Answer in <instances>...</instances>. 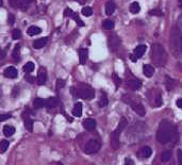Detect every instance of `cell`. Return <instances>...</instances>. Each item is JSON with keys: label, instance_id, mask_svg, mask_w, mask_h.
<instances>
[{"label": "cell", "instance_id": "cell-1", "mask_svg": "<svg viewBox=\"0 0 182 165\" xmlns=\"http://www.w3.org/2000/svg\"><path fill=\"white\" fill-rule=\"evenodd\" d=\"M157 140L160 144H167L178 140L177 129L172 123L167 120L161 121L157 132Z\"/></svg>", "mask_w": 182, "mask_h": 165}, {"label": "cell", "instance_id": "cell-2", "mask_svg": "<svg viewBox=\"0 0 182 165\" xmlns=\"http://www.w3.org/2000/svg\"><path fill=\"white\" fill-rule=\"evenodd\" d=\"M150 58L153 64L159 67H163L167 62V55H166L165 49L161 44H158V43L151 46Z\"/></svg>", "mask_w": 182, "mask_h": 165}, {"label": "cell", "instance_id": "cell-3", "mask_svg": "<svg viewBox=\"0 0 182 165\" xmlns=\"http://www.w3.org/2000/svg\"><path fill=\"white\" fill-rule=\"evenodd\" d=\"M181 31L177 27H174L170 32V49L174 56H182V48H181Z\"/></svg>", "mask_w": 182, "mask_h": 165}, {"label": "cell", "instance_id": "cell-4", "mask_svg": "<svg viewBox=\"0 0 182 165\" xmlns=\"http://www.w3.org/2000/svg\"><path fill=\"white\" fill-rule=\"evenodd\" d=\"M123 100L125 101L127 105H129L137 115L144 116V115L146 114V110H145L144 106H143L138 100H136V99H134L133 97L130 96V95H123Z\"/></svg>", "mask_w": 182, "mask_h": 165}, {"label": "cell", "instance_id": "cell-5", "mask_svg": "<svg viewBox=\"0 0 182 165\" xmlns=\"http://www.w3.org/2000/svg\"><path fill=\"white\" fill-rule=\"evenodd\" d=\"M76 94H77V96L80 97V98L90 100V99H93L95 97V91L94 88L91 85H88V84H81V85L77 88V91H76Z\"/></svg>", "mask_w": 182, "mask_h": 165}, {"label": "cell", "instance_id": "cell-6", "mask_svg": "<svg viewBox=\"0 0 182 165\" xmlns=\"http://www.w3.org/2000/svg\"><path fill=\"white\" fill-rule=\"evenodd\" d=\"M99 149H100V143H99L97 140L92 138V140H90L85 144L83 150L86 155H93V153H96Z\"/></svg>", "mask_w": 182, "mask_h": 165}, {"label": "cell", "instance_id": "cell-7", "mask_svg": "<svg viewBox=\"0 0 182 165\" xmlns=\"http://www.w3.org/2000/svg\"><path fill=\"white\" fill-rule=\"evenodd\" d=\"M108 44H109V48L111 51L115 52L120 49V40L116 34H112V35L109 36L108 38Z\"/></svg>", "mask_w": 182, "mask_h": 165}, {"label": "cell", "instance_id": "cell-8", "mask_svg": "<svg viewBox=\"0 0 182 165\" xmlns=\"http://www.w3.org/2000/svg\"><path fill=\"white\" fill-rule=\"evenodd\" d=\"M120 131H118L117 129H115L110 135V144H111V147L114 149V150H117L120 147Z\"/></svg>", "mask_w": 182, "mask_h": 165}, {"label": "cell", "instance_id": "cell-9", "mask_svg": "<svg viewBox=\"0 0 182 165\" xmlns=\"http://www.w3.org/2000/svg\"><path fill=\"white\" fill-rule=\"evenodd\" d=\"M30 111L29 109H26L25 112L23 113V125H25L26 129L28 130V131L32 132V130H33V120H32L31 118H30Z\"/></svg>", "mask_w": 182, "mask_h": 165}, {"label": "cell", "instance_id": "cell-10", "mask_svg": "<svg viewBox=\"0 0 182 165\" xmlns=\"http://www.w3.org/2000/svg\"><path fill=\"white\" fill-rule=\"evenodd\" d=\"M127 85L128 88H131L132 91H137L140 90L141 86H142V82H141V80L133 78V79L127 80Z\"/></svg>", "mask_w": 182, "mask_h": 165}, {"label": "cell", "instance_id": "cell-11", "mask_svg": "<svg viewBox=\"0 0 182 165\" xmlns=\"http://www.w3.org/2000/svg\"><path fill=\"white\" fill-rule=\"evenodd\" d=\"M3 74L6 78H10V79H15L18 76V71H17V69L14 66H9L8 68L4 69Z\"/></svg>", "mask_w": 182, "mask_h": 165}, {"label": "cell", "instance_id": "cell-12", "mask_svg": "<svg viewBox=\"0 0 182 165\" xmlns=\"http://www.w3.org/2000/svg\"><path fill=\"white\" fill-rule=\"evenodd\" d=\"M46 80H47V71L44 67H41L37 74V83L40 85H43V84L46 83Z\"/></svg>", "mask_w": 182, "mask_h": 165}, {"label": "cell", "instance_id": "cell-13", "mask_svg": "<svg viewBox=\"0 0 182 165\" xmlns=\"http://www.w3.org/2000/svg\"><path fill=\"white\" fill-rule=\"evenodd\" d=\"M83 127H84V129L85 130H87V131H92V130H94L95 128H96V125H97V123H96V120L95 119H93V118H87V119H85V120L83 121Z\"/></svg>", "mask_w": 182, "mask_h": 165}, {"label": "cell", "instance_id": "cell-14", "mask_svg": "<svg viewBox=\"0 0 182 165\" xmlns=\"http://www.w3.org/2000/svg\"><path fill=\"white\" fill-rule=\"evenodd\" d=\"M146 49H147L146 45H144V44L138 45V46H136L135 48H134L133 53L136 56V58L138 59V58H141V56H143V55L145 53V51H146Z\"/></svg>", "mask_w": 182, "mask_h": 165}, {"label": "cell", "instance_id": "cell-15", "mask_svg": "<svg viewBox=\"0 0 182 165\" xmlns=\"http://www.w3.org/2000/svg\"><path fill=\"white\" fill-rule=\"evenodd\" d=\"M48 42V38H38V40L34 41L33 42V47L35 49H41L45 46Z\"/></svg>", "mask_w": 182, "mask_h": 165}, {"label": "cell", "instance_id": "cell-16", "mask_svg": "<svg viewBox=\"0 0 182 165\" xmlns=\"http://www.w3.org/2000/svg\"><path fill=\"white\" fill-rule=\"evenodd\" d=\"M143 73H144V75L146 76V77L150 78L153 76V74H155V68H153V66H151L150 64H146L143 66Z\"/></svg>", "mask_w": 182, "mask_h": 165}, {"label": "cell", "instance_id": "cell-17", "mask_svg": "<svg viewBox=\"0 0 182 165\" xmlns=\"http://www.w3.org/2000/svg\"><path fill=\"white\" fill-rule=\"evenodd\" d=\"M88 51L85 48H80L79 49V58H80V64H85L86 60H87Z\"/></svg>", "mask_w": 182, "mask_h": 165}, {"label": "cell", "instance_id": "cell-18", "mask_svg": "<svg viewBox=\"0 0 182 165\" xmlns=\"http://www.w3.org/2000/svg\"><path fill=\"white\" fill-rule=\"evenodd\" d=\"M115 8L116 5L113 1H108L107 3H105V14L112 15L114 13V11H115Z\"/></svg>", "mask_w": 182, "mask_h": 165}, {"label": "cell", "instance_id": "cell-19", "mask_svg": "<svg viewBox=\"0 0 182 165\" xmlns=\"http://www.w3.org/2000/svg\"><path fill=\"white\" fill-rule=\"evenodd\" d=\"M42 32V29L40 27H36V26H31L29 27V29L27 30V33L29 34L30 36H34V35H37Z\"/></svg>", "mask_w": 182, "mask_h": 165}, {"label": "cell", "instance_id": "cell-20", "mask_svg": "<svg viewBox=\"0 0 182 165\" xmlns=\"http://www.w3.org/2000/svg\"><path fill=\"white\" fill-rule=\"evenodd\" d=\"M59 106V100L55 97H50L46 99V107L47 108H55Z\"/></svg>", "mask_w": 182, "mask_h": 165}, {"label": "cell", "instance_id": "cell-21", "mask_svg": "<svg viewBox=\"0 0 182 165\" xmlns=\"http://www.w3.org/2000/svg\"><path fill=\"white\" fill-rule=\"evenodd\" d=\"M151 153H152V150H151V148L148 146L143 147L140 150V156L142 158H149L151 156Z\"/></svg>", "mask_w": 182, "mask_h": 165}, {"label": "cell", "instance_id": "cell-22", "mask_svg": "<svg viewBox=\"0 0 182 165\" xmlns=\"http://www.w3.org/2000/svg\"><path fill=\"white\" fill-rule=\"evenodd\" d=\"M33 107L35 108V109H40V108L46 107V99L35 98L33 100Z\"/></svg>", "mask_w": 182, "mask_h": 165}, {"label": "cell", "instance_id": "cell-23", "mask_svg": "<svg viewBox=\"0 0 182 165\" xmlns=\"http://www.w3.org/2000/svg\"><path fill=\"white\" fill-rule=\"evenodd\" d=\"M73 116L80 117L82 115V103L81 102H77L75 105L73 109Z\"/></svg>", "mask_w": 182, "mask_h": 165}, {"label": "cell", "instance_id": "cell-24", "mask_svg": "<svg viewBox=\"0 0 182 165\" xmlns=\"http://www.w3.org/2000/svg\"><path fill=\"white\" fill-rule=\"evenodd\" d=\"M14 133H15V128L13 127V126L6 125V126H4V127H3V134H4V135L11 136V135H13Z\"/></svg>", "mask_w": 182, "mask_h": 165}, {"label": "cell", "instance_id": "cell-25", "mask_svg": "<svg viewBox=\"0 0 182 165\" xmlns=\"http://www.w3.org/2000/svg\"><path fill=\"white\" fill-rule=\"evenodd\" d=\"M12 56L15 61L20 60V45L17 44L16 46H15L14 50H13V53H12Z\"/></svg>", "mask_w": 182, "mask_h": 165}, {"label": "cell", "instance_id": "cell-26", "mask_svg": "<svg viewBox=\"0 0 182 165\" xmlns=\"http://www.w3.org/2000/svg\"><path fill=\"white\" fill-rule=\"evenodd\" d=\"M165 85H166L167 91H172L173 88H175V85H176V81H175L174 79H172V78L167 77L166 78V81H165Z\"/></svg>", "mask_w": 182, "mask_h": 165}, {"label": "cell", "instance_id": "cell-27", "mask_svg": "<svg viewBox=\"0 0 182 165\" xmlns=\"http://www.w3.org/2000/svg\"><path fill=\"white\" fill-rule=\"evenodd\" d=\"M163 105V99H162V95L160 94L159 92L155 94V103H153V106L155 107H161V106Z\"/></svg>", "mask_w": 182, "mask_h": 165}, {"label": "cell", "instance_id": "cell-28", "mask_svg": "<svg viewBox=\"0 0 182 165\" xmlns=\"http://www.w3.org/2000/svg\"><path fill=\"white\" fill-rule=\"evenodd\" d=\"M141 11V6L140 4H138V2H132L131 4H130V12L132 13V14H136V13H138Z\"/></svg>", "mask_w": 182, "mask_h": 165}, {"label": "cell", "instance_id": "cell-29", "mask_svg": "<svg viewBox=\"0 0 182 165\" xmlns=\"http://www.w3.org/2000/svg\"><path fill=\"white\" fill-rule=\"evenodd\" d=\"M34 68H35V65H34L33 62H27L25 64V66H23V71L29 74L31 71H33Z\"/></svg>", "mask_w": 182, "mask_h": 165}, {"label": "cell", "instance_id": "cell-30", "mask_svg": "<svg viewBox=\"0 0 182 165\" xmlns=\"http://www.w3.org/2000/svg\"><path fill=\"white\" fill-rule=\"evenodd\" d=\"M173 153L170 150H165L164 152H162V156H161V160L162 162H167L170 160V158H172Z\"/></svg>", "mask_w": 182, "mask_h": 165}, {"label": "cell", "instance_id": "cell-31", "mask_svg": "<svg viewBox=\"0 0 182 165\" xmlns=\"http://www.w3.org/2000/svg\"><path fill=\"white\" fill-rule=\"evenodd\" d=\"M102 26L105 30H112L114 28V26H115V23H114V21L111 20V19H107V20L103 21Z\"/></svg>", "mask_w": 182, "mask_h": 165}, {"label": "cell", "instance_id": "cell-32", "mask_svg": "<svg viewBox=\"0 0 182 165\" xmlns=\"http://www.w3.org/2000/svg\"><path fill=\"white\" fill-rule=\"evenodd\" d=\"M9 146H10L9 141H6V140L1 141V143H0V151H1V153L5 152V151L9 149Z\"/></svg>", "mask_w": 182, "mask_h": 165}, {"label": "cell", "instance_id": "cell-33", "mask_svg": "<svg viewBox=\"0 0 182 165\" xmlns=\"http://www.w3.org/2000/svg\"><path fill=\"white\" fill-rule=\"evenodd\" d=\"M108 103H109V100H108L107 98V95H105V93H102V95H101L100 97V100H99V107L103 108L105 107V106H108Z\"/></svg>", "mask_w": 182, "mask_h": 165}, {"label": "cell", "instance_id": "cell-34", "mask_svg": "<svg viewBox=\"0 0 182 165\" xmlns=\"http://www.w3.org/2000/svg\"><path fill=\"white\" fill-rule=\"evenodd\" d=\"M81 12H82V14L86 17L91 16V15L93 14V10H92V8H90V6H84V8L82 9Z\"/></svg>", "mask_w": 182, "mask_h": 165}, {"label": "cell", "instance_id": "cell-35", "mask_svg": "<svg viewBox=\"0 0 182 165\" xmlns=\"http://www.w3.org/2000/svg\"><path fill=\"white\" fill-rule=\"evenodd\" d=\"M9 2H10V4L14 9L20 8L21 4H23V1H21V0H9Z\"/></svg>", "mask_w": 182, "mask_h": 165}, {"label": "cell", "instance_id": "cell-36", "mask_svg": "<svg viewBox=\"0 0 182 165\" xmlns=\"http://www.w3.org/2000/svg\"><path fill=\"white\" fill-rule=\"evenodd\" d=\"M71 17H73V18L75 19V21H76V23H77V25H78V26H80V27H83V26H84V23L81 20V18H80V17L78 16V14H76V13H73V16H71Z\"/></svg>", "mask_w": 182, "mask_h": 165}, {"label": "cell", "instance_id": "cell-37", "mask_svg": "<svg viewBox=\"0 0 182 165\" xmlns=\"http://www.w3.org/2000/svg\"><path fill=\"white\" fill-rule=\"evenodd\" d=\"M12 38L14 40H18V38H21V31L19 29H14L12 32Z\"/></svg>", "mask_w": 182, "mask_h": 165}, {"label": "cell", "instance_id": "cell-38", "mask_svg": "<svg viewBox=\"0 0 182 165\" xmlns=\"http://www.w3.org/2000/svg\"><path fill=\"white\" fill-rule=\"evenodd\" d=\"M149 14L153 15V16H163V12L159 9H155V10H150L149 11Z\"/></svg>", "mask_w": 182, "mask_h": 165}, {"label": "cell", "instance_id": "cell-39", "mask_svg": "<svg viewBox=\"0 0 182 165\" xmlns=\"http://www.w3.org/2000/svg\"><path fill=\"white\" fill-rule=\"evenodd\" d=\"M112 78H113V81H114V83H115V85H116V88H118V86L120 85V83H121V80H120V78L117 76V74H115L114 73L113 75H112Z\"/></svg>", "mask_w": 182, "mask_h": 165}, {"label": "cell", "instance_id": "cell-40", "mask_svg": "<svg viewBox=\"0 0 182 165\" xmlns=\"http://www.w3.org/2000/svg\"><path fill=\"white\" fill-rule=\"evenodd\" d=\"M65 85V81L63 79H58L57 80V84H55V88H57V91L61 90V88H63Z\"/></svg>", "mask_w": 182, "mask_h": 165}, {"label": "cell", "instance_id": "cell-41", "mask_svg": "<svg viewBox=\"0 0 182 165\" xmlns=\"http://www.w3.org/2000/svg\"><path fill=\"white\" fill-rule=\"evenodd\" d=\"M73 10H71V9H69V8L65 9V12H64V16L65 17H71V16H73Z\"/></svg>", "mask_w": 182, "mask_h": 165}, {"label": "cell", "instance_id": "cell-42", "mask_svg": "<svg viewBox=\"0 0 182 165\" xmlns=\"http://www.w3.org/2000/svg\"><path fill=\"white\" fill-rule=\"evenodd\" d=\"M8 21H9V23H10L11 26L14 25V23H15V17H14V15H13V14H9Z\"/></svg>", "mask_w": 182, "mask_h": 165}, {"label": "cell", "instance_id": "cell-43", "mask_svg": "<svg viewBox=\"0 0 182 165\" xmlns=\"http://www.w3.org/2000/svg\"><path fill=\"white\" fill-rule=\"evenodd\" d=\"M18 93H19V88H18V86H14V88H13V92H12V96L13 97H17Z\"/></svg>", "mask_w": 182, "mask_h": 165}, {"label": "cell", "instance_id": "cell-44", "mask_svg": "<svg viewBox=\"0 0 182 165\" xmlns=\"http://www.w3.org/2000/svg\"><path fill=\"white\" fill-rule=\"evenodd\" d=\"M11 116H12L11 114H2L1 116H0V120H1V121H4V120H6V119L11 118Z\"/></svg>", "mask_w": 182, "mask_h": 165}, {"label": "cell", "instance_id": "cell-45", "mask_svg": "<svg viewBox=\"0 0 182 165\" xmlns=\"http://www.w3.org/2000/svg\"><path fill=\"white\" fill-rule=\"evenodd\" d=\"M178 162H179V165H182V150H178Z\"/></svg>", "mask_w": 182, "mask_h": 165}, {"label": "cell", "instance_id": "cell-46", "mask_svg": "<svg viewBox=\"0 0 182 165\" xmlns=\"http://www.w3.org/2000/svg\"><path fill=\"white\" fill-rule=\"evenodd\" d=\"M26 79H27L30 83H34V81H35V78L32 77V76H26Z\"/></svg>", "mask_w": 182, "mask_h": 165}, {"label": "cell", "instance_id": "cell-47", "mask_svg": "<svg viewBox=\"0 0 182 165\" xmlns=\"http://www.w3.org/2000/svg\"><path fill=\"white\" fill-rule=\"evenodd\" d=\"M125 165H134V162L132 161L131 159H128L127 158V159L125 160Z\"/></svg>", "mask_w": 182, "mask_h": 165}, {"label": "cell", "instance_id": "cell-48", "mask_svg": "<svg viewBox=\"0 0 182 165\" xmlns=\"http://www.w3.org/2000/svg\"><path fill=\"white\" fill-rule=\"evenodd\" d=\"M21 1H23V3L27 4V5H29L30 3H33L35 0H21Z\"/></svg>", "mask_w": 182, "mask_h": 165}, {"label": "cell", "instance_id": "cell-49", "mask_svg": "<svg viewBox=\"0 0 182 165\" xmlns=\"http://www.w3.org/2000/svg\"><path fill=\"white\" fill-rule=\"evenodd\" d=\"M176 105H177V107H178V108H181V109H182V98H180V99H178V100H177Z\"/></svg>", "mask_w": 182, "mask_h": 165}, {"label": "cell", "instance_id": "cell-50", "mask_svg": "<svg viewBox=\"0 0 182 165\" xmlns=\"http://www.w3.org/2000/svg\"><path fill=\"white\" fill-rule=\"evenodd\" d=\"M130 59H131L133 62H136L137 61V58H136V56L134 55V53H132V55H130Z\"/></svg>", "mask_w": 182, "mask_h": 165}, {"label": "cell", "instance_id": "cell-51", "mask_svg": "<svg viewBox=\"0 0 182 165\" xmlns=\"http://www.w3.org/2000/svg\"><path fill=\"white\" fill-rule=\"evenodd\" d=\"M178 4H179V6L182 9V0H178Z\"/></svg>", "mask_w": 182, "mask_h": 165}, {"label": "cell", "instance_id": "cell-52", "mask_svg": "<svg viewBox=\"0 0 182 165\" xmlns=\"http://www.w3.org/2000/svg\"><path fill=\"white\" fill-rule=\"evenodd\" d=\"M181 48H182V36H181Z\"/></svg>", "mask_w": 182, "mask_h": 165}, {"label": "cell", "instance_id": "cell-53", "mask_svg": "<svg viewBox=\"0 0 182 165\" xmlns=\"http://www.w3.org/2000/svg\"><path fill=\"white\" fill-rule=\"evenodd\" d=\"M58 165H62V163H60V162H59V163H58Z\"/></svg>", "mask_w": 182, "mask_h": 165}]
</instances>
